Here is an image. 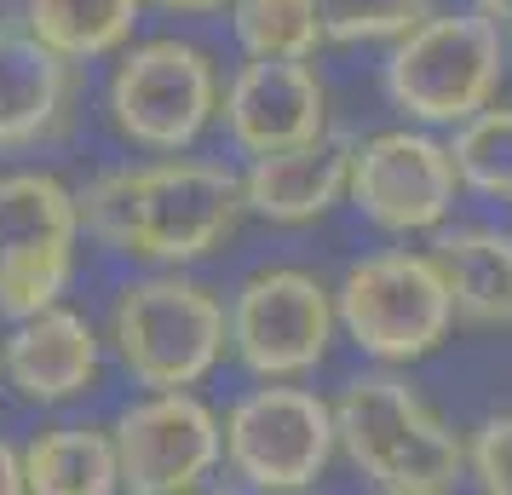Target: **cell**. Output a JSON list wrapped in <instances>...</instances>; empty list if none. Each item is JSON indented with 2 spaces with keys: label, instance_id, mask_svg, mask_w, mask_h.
Masks as SVG:
<instances>
[{
  "label": "cell",
  "instance_id": "9a60e30c",
  "mask_svg": "<svg viewBox=\"0 0 512 495\" xmlns=\"http://www.w3.org/2000/svg\"><path fill=\"white\" fill-rule=\"evenodd\" d=\"M75 104V64L41 47L24 24H0V150H29L64 133Z\"/></svg>",
  "mask_w": 512,
  "mask_h": 495
},
{
  "label": "cell",
  "instance_id": "f1b7e54d",
  "mask_svg": "<svg viewBox=\"0 0 512 495\" xmlns=\"http://www.w3.org/2000/svg\"><path fill=\"white\" fill-rule=\"evenodd\" d=\"M0 380H6V375H0Z\"/></svg>",
  "mask_w": 512,
  "mask_h": 495
},
{
  "label": "cell",
  "instance_id": "9c48e42d",
  "mask_svg": "<svg viewBox=\"0 0 512 495\" xmlns=\"http://www.w3.org/2000/svg\"><path fill=\"white\" fill-rule=\"evenodd\" d=\"M81 202L58 173H0V311L18 323L58 306L75 277Z\"/></svg>",
  "mask_w": 512,
  "mask_h": 495
},
{
  "label": "cell",
  "instance_id": "484cf974",
  "mask_svg": "<svg viewBox=\"0 0 512 495\" xmlns=\"http://www.w3.org/2000/svg\"><path fill=\"white\" fill-rule=\"evenodd\" d=\"M167 495H242V490L219 484V478H208V484H190V490H167Z\"/></svg>",
  "mask_w": 512,
  "mask_h": 495
},
{
  "label": "cell",
  "instance_id": "8992f818",
  "mask_svg": "<svg viewBox=\"0 0 512 495\" xmlns=\"http://www.w3.org/2000/svg\"><path fill=\"white\" fill-rule=\"evenodd\" d=\"M219 70L196 41L162 35L121 52L104 87V116L133 150L150 156H185L219 116Z\"/></svg>",
  "mask_w": 512,
  "mask_h": 495
},
{
  "label": "cell",
  "instance_id": "30bf717a",
  "mask_svg": "<svg viewBox=\"0 0 512 495\" xmlns=\"http://www.w3.org/2000/svg\"><path fill=\"white\" fill-rule=\"evenodd\" d=\"M455 156L449 144L432 139V127H392L357 144L351 156V208L386 236L443 231L455 213Z\"/></svg>",
  "mask_w": 512,
  "mask_h": 495
},
{
  "label": "cell",
  "instance_id": "5b68a950",
  "mask_svg": "<svg viewBox=\"0 0 512 495\" xmlns=\"http://www.w3.org/2000/svg\"><path fill=\"white\" fill-rule=\"evenodd\" d=\"M340 329L363 357L380 369H403L432 357L455 329V300L432 254L409 248H380L346 265V277L334 288Z\"/></svg>",
  "mask_w": 512,
  "mask_h": 495
},
{
  "label": "cell",
  "instance_id": "e0dca14e",
  "mask_svg": "<svg viewBox=\"0 0 512 495\" xmlns=\"http://www.w3.org/2000/svg\"><path fill=\"white\" fill-rule=\"evenodd\" d=\"M29 495H121L110 426H47L24 444Z\"/></svg>",
  "mask_w": 512,
  "mask_h": 495
},
{
  "label": "cell",
  "instance_id": "83f0119b",
  "mask_svg": "<svg viewBox=\"0 0 512 495\" xmlns=\"http://www.w3.org/2000/svg\"><path fill=\"white\" fill-rule=\"evenodd\" d=\"M294 495H311V490H294Z\"/></svg>",
  "mask_w": 512,
  "mask_h": 495
},
{
  "label": "cell",
  "instance_id": "ba28073f",
  "mask_svg": "<svg viewBox=\"0 0 512 495\" xmlns=\"http://www.w3.org/2000/svg\"><path fill=\"white\" fill-rule=\"evenodd\" d=\"M231 317V357L254 380H305L323 369L340 306L334 288H323L300 265H265L254 277H242L225 300Z\"/></svg>",
  "mask_w": 512,
  "mask_h": 495
},
{
  "label": "cell",
  "instance_id": "d4e9b609",
  "mask_svg": "<svg viewBox=\"0 0 512 495\" xmlns=\"http://www.w3.org/2000/svg\"><path fill=\"white\" fill-rule=\"evenodd\" d=\"M472 12H484L489 24H501V29L512 24V0H472Z\"/></svg>",
  "mask_w": 512,
  "mask_h": 495
},
{
  "label": "cell",
  "instance_id": "603a6c76",
  "mask_svg": "<svg viewBox=\"0 0 512 495\" xmlns=\"http://www.w3.org/2000/svg\"><path fill=\"white\" fill-rule=\"evenodd\" d=\"M0 495H29L24 484V449L0 438Z\"/></svg>",
  "mask_w": 512,
  "mask_h": 495
},
{
  "label": "cell",
  "instance_id": "7a4b0ae2",
  "mask_svg": "<svg viewBox=\"0 0 512 495\" xmlns=\"http://www.w3.org/2000/svg\"><path fill=\"white\" fill-rule=\"evenodd\" d=\"M334 432L340 455L380 495H449L466 478V438L392 369L346 380Z\"/></svg>",
  "mask_w": 512,
  "mask_h": 495
},
{
  "label": "cell",
  "instance_id": "cb8c5ba5",
  "mask_svg": "<svg viewBox=\"0 0 512 495\" xmlns=\"http://www.w3.org/2000/svg\"><path fill=\"white\" fill-rule=\"evenodd\" d=\"M144 6H162V12H185V18H213V12H231V0H144Z\"/></svg>",
  "mask_w": 512,
  "mask_h": 495
},
{
  "label": "cell",
  "instance_id": "6da1fadb",
  "mask_svg": "<svg viewBox=\"0 0 512 495\" xmlns=\"http://www.w3.org/2000/svg\"><path fill=\"white\" fill-rule=\"evenodd\" d=\"M81 231L104 254L144 260L156 271H179L208 260L248 213L242 173L202 156H150V162L104 167L75 190Z\"/></svg>",
  "mask_w": 512,
  "mask_h": 495
},
{
  "label": "cell",
  "instance_id": "ffe728a7",
  "mask_svg": "<svg viewBox=\"0 0 512 495\" xmlns=\"http://www.w3.org/2000/svg\"><path fill=\"white\" fill-rule=\"evenodd\" d=\"M449 156L466 190L512 202V104H489L449 133Z\"/></svg>",
  "mask_w": 512,
  "mask_h": 495
},
{
  "label": "cell",
  "instance_id": "f546056e",
  "mask_svg": "<svg viewBox=\"0 0 512 495\" xmlns=\"http://www.w3.org/2000/svg\"><path fill=\"white\" fill-rule=\"evenodd\" d=\"M507 208H512V202H507Z\"/></svg>",
  "mask_w": 512,
  "mask_h": 495
},
{
  "label": "cell",
  "instance_id": "52a82bcc",
  "mask_svg": "<svg viewBox=\"0 0 512 495\" xmlns=\"http://www.w3.org/2000/svg\"><path fill=\"white\" fill-rule=\"evenodd\" d=\"M340 449L334 403L294 380H259L225 409V467L248 495L311 490Z\"/></svg>",
  "mask_w": 512,
  "mask_h": 495
},
{
  "label": "cell",
  "instance_id": "8fae6325",
  "mask_svg": "<svg viewBox=\"0 0 512 495\" xmlns=\"http://www.w3.org/2000/svg\"><path fill=\"white\" fill-rule=\"evenodd\" d=\"M121 495H167L208 484L225 467V421L196 392H144L116 415Z\"/></svg>",
  "mask_w": 512,
  "mask_h": 495
},
{
  "label": "cell",
  "instance_id": "ac0fdd59",
  "mask_svg": "<svg viewBox=\"0 0 512 495\" xmlns=\"http://www.w3.org/2000/svg\"><path fill=\"white\" fill-rule=\"evenodd\" d=\"M144 0H24V29L64 64H98L133 47Z\"/></svg>",
  "mask_w": 512,
  "mask_h": 495
},
{
  "label": "cell",
  "instance_id": "44dd1931",
  "mask_svg": "<svg viewBox=\"0 0 512 495\" xmlns=\"http://www.w3.org/2000/svg\"><path fill=\"white\" fill-rule=\"evenodd\" d=\"M317 18L334 47H363V41L392 47L432 18V0H317Z\"/></svg>",
  "mask_w": 512,
  "mask_h": 495
},
{
  "label": "cell",
  "instance_id": "3957f363",
  "mask_svg": "<svg viewBox=\"0 0 512 495\" xmlns=\"http://www.w3.org/2000/svg\"><path fill=\"white\" fill-rule=\"evenodd\" d=\"M104 340L133 386L190 392L231 352V317L208 283H190L179 271H150L116 294Z\"/></svg>",
  "mask_w": 512,
  "mask_h": 495
},
{
  "label": "cell",
  "instance_id": "7c38bea8",
  "mask_svg": "<svg viewBox=\"0 0 512 495\" xmlns=\"http://www.w3.org/2000/svg\"><path fill=\"white\" fill-rule=\"evenodd\" d=\"M219 121L242 156H271L328 133V87L311 64H242L225 81Z\"/></svg>",
  "mask_w": 512,
  "mask_h": 495
},
{
  "label": "cell",
  "instance_id": "d6986e66",
  "mask_svg": "<svg viewBox=\"0 0 512 495\" xmlns=\"http://www.w3.org/2000/svg\"><path fill=\"white\" fill-rule=\"evenodd\" d=\"M231 35L254 64H311L328 47L317 0H231Z\"/></svg>",
  "mask_w": 512,
  "mask_h": 495
},
{
  "label": "cell",
  "instance_id": "4fadbf2b",
  "mask_svg": "<svg viewBox=\"0 0 512 495\" xmlns=\"http://www.w3.org/2000/svg\"><path fill=\"white\" fill-rule=\"evenodd\" d=\"M104 334L70 306H47L35 317H18L0 340V375L24 403H75L87 398L104 375Z\"/></svg>",
  "mask_w": 512,
  "mask_h": 495
},
{
  "label": "cell",
  "instance_id": "5bb4252c",
  "mask_svg": "<svg viewBox=\"0 0 512 495\" xmlns=\"http://www.w3.org/2000/svg\"><path fill=\"white\" fill-rule=\"evenodd\" d=\"M351 156H357V139L334 133V127L323 139L288 144V150H271V156H248V167H242L248 213L271 219V225L323 219L334 202L351 196Z\"/></svg>",
  "mask_w": 512,
  "mask_h": 495
},
{
  "label": "cell",
  "instance_id": "277c9868",
  "mask_svg": "<svg viewBox=\"0 0 512 495\" xmlns=\"http://www.w3.org/2000/svg\"><path fill=\"white\" fill-rule=\"evenodd\" d=\"M507 75V35L484 12H432L380 64L386 104L409 127H461L495 104Z\"/></svg>",
  "mask_w": 512,
  "mask_h": 495
},
{
  "label": "cell",
  "instance_id": "7402d4cb",
  "mask_svg": "<svg viewBox=\"0 0 512 495\" xmlns=\"http://www.w3.org/2000/svg\"><path fill=\"white\" fill-rule=\"evenodd\" d=\"M466 484L478 495H512V415H489L466 432Z\"/></svg>",
  "mask_w": 512,
  "mask_h": 495
},
{
  "label": "cell",
  "instance_id": "2e32d148",
  "mask_svg": "<svg viewBox=\"0 0 512 495\" xmlns=\"http://www.w3.org/2000/svg\"><path fill=\"white\" fill-rule=\"evenodd\" d=\"M455 323L466 329H512V231L495 225H443L432 242Z\"/></svg>",
  "mask_w": 512,
  "mask_h": 495
},
{
  "label": "cell",
  "instance_id": "4316f807",
  "mask_svg": "<svg viewBox=\"0 0 512 495\" xmlns=\"http://www.w3.org/2000/svg\"><path fill=\"white\" fill-rule=\"evenodd\" d=\"M507 64H512V24H507Z\"/></svg>",
  "mask_w": 512,
  "mask_h": 495
}]
</instances>
